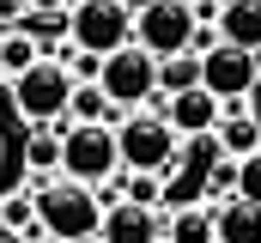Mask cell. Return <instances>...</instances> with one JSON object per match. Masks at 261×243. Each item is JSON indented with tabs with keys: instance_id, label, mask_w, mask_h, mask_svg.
I'll return each mask as SVG.
<instances>
[{
	"instance_id": "obj_1",
	"label": "cell",
	"mask_w": 261,
	"mask_h": 243,
	"mask_svg": "<svg viewBox=\"0 0 261 243\" xmlns=\"http://www.w3.org/2000/svg\"><path fill=\"white\" fill-rule=\"evenodd\" d=\"M31 201H37V225H43L55 243L97 237V225H103V188L73 182V177H61V171L31 182Z\"/></svg>"
},
{
	"instance_id": "obj_10",
	"label": "cell",
	"mask_w": 261,
	"mask_h": 243,
	"mask_svg": "<svg viewBox=\"0 0 261 243\" xmlns=\"http://www.w3.org/2000/svg\"><path fill=\"white\" fill-rule=\"evenodd\" d=\"M97 243H164V219L158 207H140V201H103Z\"/></svg>"
},
{
	"instance_id": "obj_11",
	"label": "cell",
	"mask_w": 261,
	"mask_h": 243,
	"mask_svg": "<svg viewBox=\"0 0 261 243\" xmlns=\"http://www.w3.org/2000/svg\"><path fill=\"white\" fill-rule=\"evenodd\" d=\"M213 31H219V43L261 55V0H219V12H213Z\"/></svg>"
},
{
	"instance_id": "obj_25",
	"label": "cell",
	"mask_w": 261,
	"mask_h": 243,
	"mask_svg": "<svg viewBox=\"0 0 261 243\" xmlns=\"http://www.w3.org/2000/svg\"><path fill=\"white\" fill-rule=\"evenodd\" d=\"M249 98H255V110H249V116H255V121H261V79H255V91H249Z\"/></svg>"
},
{
	"instance_id": "obj_16",
	"label": "cell",
	"mask_w": 261,
	"mask_h": 243,
	"mask_svg": "<svg viewBox=\"0 0 261 243\" xmlns=\"http://www.w3.org/2000/svg\"><path fill=\"white\" fill-rule=\"evenodd\" d=\"M189 85H200V55L176 49V55L158 61V98H176V91H189Z\"/></svg>"
},
{
	"instance_id": "obj_24",
	"label": "cell",
	"mask_w": 261,
	"mask_h": 243,
	"mask_svg": "<svg viewBox=\"0 0 261 243\" xmlns=\"http://www.w3.org/2000/svg\"><path fill=\"white\" fill-rule=\"evenodd\" d=\"M18 243H55V237H49L43 225H31V231H24V237H18Z\"/></svg>"
},
{
	"instance_id": "obj_6",
	"label": "cell",
	"mask_w": 261,
	"mask_h": 243,
	"mask_svg": "<svg viewBox=\"0 0 261 243\" xmlns=\"http://www.w3.org/2000/svg\"><path fill=\"white\" fill-rule=\"evenodd\" d=\"M116 158H122V171H164L170 158H176V134H170V121L158 116V110H134V116L116 121Z\"/></svg>"
},
{
	"instance_id": "obj_5",
	"label": "cell",
	"mask_w": 261,
	"mask_h": 243,
	"mask_svg": "<svg viewBox=\"0 0 261 243\" xmlns=\"http://www.w3.org/2000/svg\"><path fill=\"white\" fill-rule=\"evenodd\" d=\"M67 43L85 55H110V49L134 43V12L122 0H73L67 6Z\"/></svg>"
},
{
	"instance_id": "obj_4",
	"label": "cell",
	"mask_w": 261,
	"mask_h": 243,
	"mask_svg": "<svg viewBox=\"0 0 261 243\" xmlns=\"http://www.w3.org/2000/svg\"><path fill=\"white\" fill-rule=\"evenodd\" d=\"M97 85H103V98H110L116 110H146L152 91H158V55L140 49V43H122V49L103 55Z\"/></svg>"
},
{
	"instance_id": "obj_18",
	"label": "cell",
	"mask_w": 261,
	"mask_h": 243,
	"mask_svg": "<svg viewBox=\"0 0 261 243\" xmlns=\"http://www.w3.org/2000/svg\"><path fill=\"white\" fill-rule=\"evenodd\" d=\"M67 121H116V104L103 98V85H97V79L73 85V98H67Z\"/></svg>"
},
{
	"instance_id": "obj_26",
	"label": "cell",
	"mask_w": 261,
	"mask_h": 243,
	"mask_svg": "<svg viewBox=\"0 0 261 243\" xmlns=\"http://www.w3.org/2000/svg\"><path fill=\"white\" fill-rule=\"evenodd\" d=\"M122 6H128V12H140V6H152V0H122Z\"/></svg>"
},
{
	"instance_id": "obj_27",
	"label": "cell",
	"mask_w": 261,
	"mask_h": 243,
	"mask_svg": "<svg viewBox=\"0 0 261 243\" xmlns=\"http://www.w3.org/2000/svg\"><path fill=\"white\" fill-rule=\"evenodd\" d=\"M67 243H97V237H67Z\"/></svg>"
},
{
	"instance_id": "obj_8",
	"label": "cell",
	"mask_w": 261,
	"mask_h": 243,
	"mask_svg": "<svg viewBox=\"0 0 261 243\" xmlns=\"http://www.w3.org/2000/svg\"><path fill=\"white\" fill-rule=\"evenodd\" d=\"M195 6L189 0H152V6H140L134 12V43L140 49H152V55H176V49H189V31H195Z\"/></svg>"
},
{
	"instance_id": "obj_28",
	"label": "cell",
	"mask_w": 261,
	"mask_h": 243,
	"mask_svg": "<svg viewBox=\"0 0 261 243\" xmlns=\"http://www.w3.org/2000/svg\"><path fill=\"white\" fill-rule=\"evenodd\" d=\"M189 6H200V0H189Z\"/></svg>"
},
{
	"instance_id": "obj_29",
	"label": "cell",
	"mask_w": 261,
	"mask_h": 243,
	"mask_svg": "<svg viewBox=\"0 0 261 243\" xmlns=\"http://www.w3.org/2000/svg\"><path fill=\"white\" fill-rule=\"evenodd\" d=\"M67 6H73V0H67Z\"/></svg>"
},
{
	"instance_id": "obj_21",
	"label": "cell",
	"mask_w": 261,
	"mask_h": 243,
	"mask_svg": "<svg viewBox=\"0 0 261 243\" xmlns=\"http://www.w3.org/2000/svg\"><path fill=\"white\" fill-rule=\"evenodd\" d=\"M237 201H255L261 207V152L237 158Z\"/></svg>"
},
{
	"instance_id": "obj_15",
	"label": "cell",
	"mask_w": 261,
	"mask_h": 243,
	"mask_svg": "<svg viewBox=\"0 0 261 243\" xmlns=\"http://www.w3.org/2000/svg\"><path fill=\"white\" fill-rule=\"evenodd\" d=\"M164 243H213V207H176L164 219Z\"/></svg>"
},
{
	"instance_id": "obj_13",
	"label": "cell",
	"mask_w": 261,
	"mask_h": 243,
	"mask_svg": "<svg viewBox=\"0 0 261 243\" xmlns=\"http://www.w3.org/2000/svg\"><path fill=\"white\" fill-rule=\"evenodd\" d=\"M213 140H219L225 158H249V152H261V121L249 116V104L243 110H225L219 128H213Z\"/></svg>"
},
{
	"instance_id": "obj_2",
	"label": "cell",
	"mask_w": 261,
	"mask_h": 243,
	"mask_svg": "<svg viewBox=\"0 0 261 243\" xmlns=\"http://www.w3.org/2000/svg\"><path fill=\"white\" fill-rule=\"evenodd\" d=\"M67 98H73V73L61 61H31L18 79H12V110L31 121V128H67Z\"/></svg>"
},
{
	"instance_id": "obj_14",
	"label": "cell",
	"mask_w": 261,
	"mask_h": 243,
	"mask_svg": "<svg viewBox=\"0 0 261 243\" xmlns=\"http://www.w3.org/2000/svg\"><path fill=\"white\" fill-rule=\"evenodd\" d=\"M24 171H31V177H55V171H61V128H31V140H24Z\"/></svg>"
},
{
	"instance_id": "obj_22",
	"label": "cell",
	"mask_w": 261,
	"mask_h": 243,
	"mask_svg": "<svg viewBox=\"0 0 261 243\" xmlns=\"http://www.w3.org/2000/svg\"><path fill=\"white\" fill-rule=\"evenodd\" d=\"M24 12H31V0H0V31H18Z\"/></svg>"
},
{
	"instance_id": "obj_23",
	"label": "cell",
	"mask_w": 261,
	"mask_h": 243,
	"mask_svg": "<svg viewBox=\"0 0 261 243\" xmlns=\"http://www.w3.org/2000/svg\"><path fill=\"white\" fill-rule=\"evenodd\" d=\"M31 12H67V0H31Z\"/></svg>"
},
{
	"instance_id": "obj_9",
	"label": "cell",
	"mask_w": 261,
	"mask_h": 243,
	"mask_svg": "<svg viewBox=\"0 0 261 243\" xmlns=\"http://www.w3.org/2000/svg\"><path fill=\"white\" fill-rule=\"evenodd\" d=\"M158 116L170 121V134H176V140H200V134H213V128H219L225 110H219V98H213L206 85H189V91L164 98V104H158Z\"/></svg>"
},
{
	"instance_id": "obj_7",
	"label": "cell",
	"mask_w": 261,
	"mask_h": 243,
	"mask_svg": "<svg viewBox=\"0 0 261 243\" xmlns=\"http://www.w3.org/2000/svg\"><path fill=\"white\" fill-rule=\"evenodd\" d=\"M261 67L249 49H231V43H213L206 55H200V85L219 98V110H243V98L255 91Z\"/></svg>"
},
{
	"instance_id": "obj_17",
	"label": "cell",
	"mask_w": 261,
	"mask_h": 243,
	"mask_svg": "<svg viewBox=\"0 0 261 243\" xmlns=\"http://www.w3.org/2000/svg\"><path fill=\"white\" fill-rule=\"evenodd\" d=\"M31 61H43V49H37L24 31H0V85H12Z\"/></svg>"
},
{
	"instance_id": "obj_19",
	"label": "cell",
	"mask_w": 261,
	"mask_h": 243,
	"mask_svg": "<svg viewBox=\"0 0 261 243\" xmlns=\"http://www.w3.org/2000/svg\"><path fill=\"white\" fill-rule=\"evenodd\" d=\"M31 225H37V201H31V188L0 195V231H6V237H24Z\"/></svg>"
},
{
	"instance_id": "obj_20",
	"label": "cell",
	"mask_w": 261,
	"mask_h": 243,
	"mask_svg": "<svg viewBox=\"0 0 261 243\" xmlns=\"http://www.w3.org/2000/svg\"><path fill=\"white\" fill-rule=\"evenodd\" d=\"M206 188H213V201H231V195H237V158L219 152V158L206 164Z\"/></svg>"
},
{
	"instance_id": "obj_3",
	"label": "cell",
	"mask_w": 261,
	"mask_h": 243,
	"mask_svg": "<svg viewBox=\"0 0 261 243\" xmlns=\"http://www.w3.org/2000/svg\"><path fill=\"white\" fill-rule=\"evenodd\" d=\"M116 171H122V158H116V128L110 121H67L61 128V177L103 188Z\"/></svg>"
},
{
	"instance_id": "obj_12",
	"label": "cell",
	"mask_w": 261,
	"mask_h": 243,
	"mask_svg": "<svg viewBox=\"0 0 261 243\" xmlns=\"http://www.w3.org/2000/svg\"><path fill=\"white\" fill-rule=\"evenodd\" d=\"M213 243H261V207L255 201H213Z\"/></svg>"
}]
</instances>
